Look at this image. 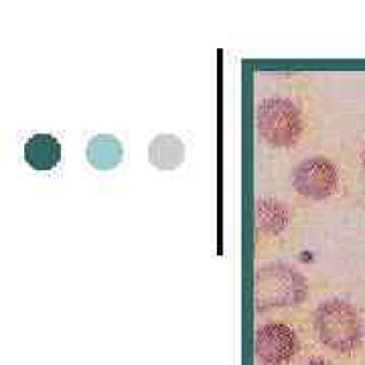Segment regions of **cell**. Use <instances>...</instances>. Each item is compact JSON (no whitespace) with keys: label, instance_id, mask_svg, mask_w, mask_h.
<instances>
[{"label":"cell","instance_id":"6da1fadb","mask_svg":"<svg viewBox=\"0 0 365 365\" xmlns=\"http://www.w3.org/2000/svg\"><path fill=\"white\" fill-rule=\"evenodd\" d=\"M314 331L331 351L351 353L364 341V321L347 300L329 299L314 311Z\"/></svg>","mask_w":365,"mask_h":365},{"label":"cell","instance_id":"7a4b0ae2","mask_svg":"<svg viewBox=\"0 0 365 365\" xmlns=\"http://www.w3.org/2000/svg\"><path fill=\"white\" fill-rule=\"evenodd\" d=\"M307 294V278L288 264H264L254 274V302L258 311L299 307Z\"/></svg>","mask_w":365,"mask_h":365},{"label":"cell","instance_id":"3957f363","mask_svg":"<svg viewBox=\"0 0 365 365\" xmlns=\"http://www.w3.org/2000/svg\"><path fill=\"white\" fill-rule=\"evenodd\" d=\"M256 126L266 144L276 148L294 146L302 134L300 108L288 98H264L256 108Z\"/></svg>","mask_w":365,"mask_h":365},{"label":"cell","instance_id":"277c9868","mask_svg":"<svg viewBox=\"0 0 365 365\" xmlns=\"http://www.w3.org/2000/svg\"><path fill=\"white\" fill-rule=\"evenodd\" d=\"M337 167L325 157H311L302 160L292 173V185L297 193L311 201H323L337 189Z\"/></svg>","mask_w":365,"mask_h":365},{"label":"cell","instance_id":"5b68a950","mask_svg":"<svg viewBox=\"0 0 365 365\" xmlns=\"http://www.w3.org/2000/svg\"><path fill=\"white\" fill-rule=\"evenodd\" d=\"M254 353L264 365H287L299 353V337L284 323L262 325L254 337Z\"/></svg>","mask_w":365,"mask_h":365},{"label":"cell","instance_id":"8992f818","mask_svg":"<svg viewBox=\"0 0 365 365\" xmlns=\"http://www.w3.org/2000/svg\"><path fill=\"white\" fill-rule=\"evenodd\" d=\"M25 160L35 170H51L61 160V144L51 134H33L25 144Z\"/></svg>","mask_w":365,"mask_h":365},{"label":"cell","instance_id":"52a82bcc","mask_svg":"<svg viewBox=\"0 0 365 365\" xmlns=\"http://www.w3.org/2000/svg\"><path fill=\"white\" fill-rule=\"evenodd\" d=\"M148 160L158 170H175L185 160V144L175 134H158L148 144Z\"/></svg>","mask_w":365,"mask_h":365},{"label":"cell","instance_id":"ba28073f","mask_svg":"<svg viewBox=\"0 0 365 365\" xmlns=\"http://www.w3.org/2000/svg\"><path fill=\"white\" fill-rule=\"evenodd\" d=\"M124 148L122 143L112 134H98L93 136L86 148V158L93 169L112 170L122 163Z\"/></svg>","mask_w":365,"mask_h":365},{"label":"cell","instance_id":"9c48e42d","mask_svg":"<svg viewBox=\"0 0 365 365\" xmlns=\"http://www.w3.org/2000/svg\"><path fill=\"white\" fill-rule=\"evenodd\" d=\"M290 211L276 199H260L256 203V225L262 234L280 235L288 227Z\"/></svg>","mask_w":365,"mask_h":365},{"label":"cell","instance_id":"30bf717a","mask_svg":"<svg viewBox=\"0 0 365 365\" xmlns=\"http://www.w3.org/2000/svg\"><path fill=\"white\" fill-rule=\"evenodd\" d=\"M307 365H331V364H327V361H323V359H313V361H309Z\"/></svg>","mask_w":365,"mask_h":365},{"label":"cell","instance_id":"8fae6325","mask_svg":"<svg viewBox=\"0 0 365 365\" xmlns=\"http://www.w3.org/2000/svg\"><path fill=\"white\" fill-rule=\"evenodd\" d=\"M364 163H365V153H364Z\"/></svg>","mask_w":365,"mask_h":365}]
</instances>
